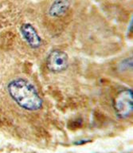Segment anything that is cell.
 <instances>
[{"label":"cell","mask_w":133,"mask_h":153,"mask_svg":"<svg viewBox=\"0 0 133 153\" xmlns=\"http://www.w3.org/2000/svg\"><path fill=\"white\" fill-rule=\"evenodd\" d=\"M132 91L130 89L121 91L115 100V110L120 118L125 119L130 117L133 108Z\"/></svg>","instance_id":"2"},{"label":"cell","mask_w":133,"mask_h":153,"mask_svg":"<svg viewBox=\"0 0 133 153\" xmlns=\"http://www.w3.org/2000/svg\"><path fill=\"white\" fill-rule=\"evenodd\" d=\"M7 89L12 99L24 109L37 111L42 106V99L37 89L26 80L14 79L8 84Z\"/></svg>","instance_id":"1"},{"label":"cell","mask_w":133,"mask_h":153,"mask_svg":"<svg viewBox=\"0 0 133 153\" xmlns=\"http://www.w3.org/2000/svg\"><path fill=\"white\" fill-rule=\"evenodd\" d=\"M20 30L24 39L26 41V42L28 43V45L31 48L37 49L40 47L42 44V39L40 36L38 35L36 29L31 24L25 23L22 25Z\"/></svg>","instance_id":"4"},{"label":"cell","mask_w":133,"mask_h":153,"mask_svg":"<svg viewBox=\"0 0 133 153\" xmlns=\"http://www.w3.org/2000/svg\"><path fill=\"white\" fill-rule=\"evenodd\" d=\"M48 69L54 73H60L65 70L69 65L68 55L65 52L59 50H53L48 55L47 57Z\"/></svg>","instance_id":"3"},{"label":"cell","mask_w":133,"mask_h":153,"mask_svg":"<svg viewBox=\"0 0 133 153\" xmlns=\"http://www.w3.org/2000/svg\"><path fill=\"white\" fill-rule=\"evenodd\" d=\"M69 7L70 0H55L49 9V14L52 18H61L66 14Z\"/></svg>","instance_id":"5"}]
</instances>
